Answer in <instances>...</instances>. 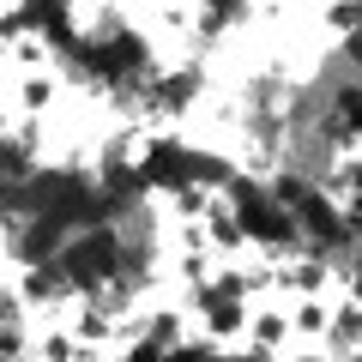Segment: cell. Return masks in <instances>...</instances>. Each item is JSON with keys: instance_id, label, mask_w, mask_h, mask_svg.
Listing matches in <instances>:
<instances>
[{"instance_id": "1", "label": "cell", "mask_w": 362, "mask_h": 362, "mask_svg": "<svg viewBox=\"0 0 362 362\" xmlns=\"http://www.w3.org/2000/svg\"><path fill=\"white\" fill-rule=\"evenodd\" d=\"M49 90H54V78H30V85H25V109H42V103H49Z\"/></svg>"}, {"instance_id": "2", "label": "cell", "mask_w": 362, "mask_h": 362, "mask_svg": "<svg viewBox=\"0 0 362 362\" xmlns=\"http://www.w3.org/2000/svg\"><path fill=\"white\" fill-rule=\"evenodd\" d=\"M296 362H326V356H296Z\"/></svg>"}]
</instances>
